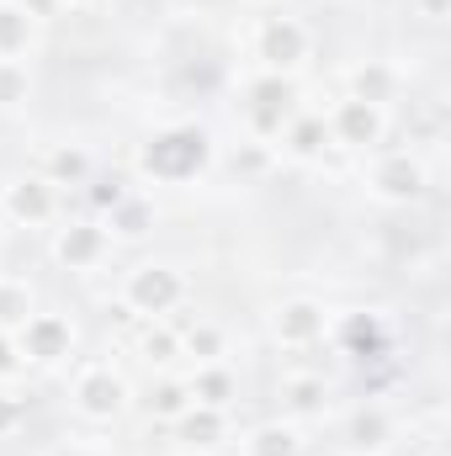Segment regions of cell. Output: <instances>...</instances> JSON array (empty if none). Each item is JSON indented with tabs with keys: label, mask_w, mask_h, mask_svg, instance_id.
Masks as SVG:
<instances>
[{
	"label": "cell",
	"mask_w": 451,
	"mask_h": 456,
	"mask_svg": "<svg viewBox=\"0 0 451 456\" xmlns=\"http://www.w3.org/2000/svg\"><path fill=\"white\" fill-rule=\"evenodd\" d=\"M208 165H213V133L197 122H170L138 143V175L154 186H186L208 175Z\"/></svg>",
	"instance_id": "1"
},
{
	"label": "cell",
	"mask_w": 451,
	"mask_h": 456,
	"mask_svg": "<svg viewBox=\"0 0 451 456\" xmlns=\"http://www.w3.org/2000/svg\"><path fill=\"white\" fill-rule=\"evenodd\" d=\"M250 53H255V64H260V75L292 80V75L314 59V32H308V21L292 16V11H266V16H255V27H250Z\"/></svg>",
	"instance_id": "2"
},
{
	"label": "cell",
	"mask_w": 451,
	"mask_h": 456,
	"mask_svg": "<svg viewBox=\"0 0 451 456\" xmlns=\"http://www.w3.org/2000/svg\"><path fill=\"white\" fill-rule=\"evenodd\" d=\"M186 297H192V281L170 260H138L122 276V292H117L122 314H138V319H170Z\"/></svg>",
	"instance_id": "3"
},
{
	"label": "cell",
	"mask_w": 451,
	"mask_h": 456,
	"mask_svg": "<svg viewBox=\"0 0 451 456\" xmlns=\"http://www.w3.org/2000/svg\"><path fill=\"white\" fill-rule=\"evenodd\" d=\"M127 403H133V387H127V377L117 371L112 361H86V366H75V377H70V409H75V419H86V425H117L122 414H127Z\"/></svg>",
	"instance_id": "4"
},
{
	"label": "cell",
	"mask_w": 451,
	"mask_h": 456,
	"mask_svg": "<svg viewBox=\"0 0 451 456\" xmlns=\"http://www.w3.org/2000/svg\"><path fill=\"white\" fill-rule=\"evenodd\" d=\"M430 191V170L414 149H372L366 165V197L382 208H414Z\"/></svg>",
	"instance_id": "5"
},
{
	"label": "cell",
	"mask_w": 451,
	"mask_h": 456,
	"mask_svg": "<svg viewBox=\"0 0 451 456\" xmlns=\"http://www.w3.org/2000/svg\"><path fill=\"white\" fill-rule=\"evenodd\" d=\"M59 208H64L59 186L48 175H37V170L11 175L0 186V224L5 228H53L59 224Z\"/></svg>",
	"instance_id": "6"
},
{
	"label": "cell",
	"mask_w": 451,
	"mask_h": 456,
	"mask_svg": "<svg viewBox=\"0 0 451 456\" xmlns=\"http://www.w3.org/2000/svg\"><path fill=\"white\" fill-rule=\"evenodd\" d=\"M16 350H21V361L32 366V371H59L70 355H75V319H64V314H53V308H37L16 335Z\"/></svg>",
	"instance_id": "7"
},
{
	"label": "cell",
	"mask_w": 451,
	"mask_h": 456,
	"mask_svg": "<svg viewBox=\"0 0 451 456\" xmlns=\"http://www.w3.org/2000/svg\"><path fill=\"white\" fill-rule=\"evenodd\" d=\"M330 330H335V314L324 297L298 292V297H282L271 308V340L282 350H314V345L330 340Z\"/></svg>",
	"instance_id": "8"
},
{
	"label": "cell",
	"mask_w": 451,
	"mask_h": 456,
	"mask_svg": "<svg viewBox=\"0 0 451 456\" xmlns=\"http://www.w3.org/2000/svg\"><path fill=\"white\" fill-rule=\"evenodd\" d=\"M324 133H330L335 149L372 154V149H382V138H388V107H372V102L340 96L335 107L324 112Z\"/></svg>",
	"instance_id": "9"
},
{
	"label": "cell",
	"mask_w": 451,
	"mask_h": 456,
	"mask_svg": "<svg viewBox=\"0 0 451 456\" xmlns=\"http://www.w3.org/2000/svg\"><path fill=\"white\" fill-rule=\"evenodd\" d=\"M112 249H117V239L107 233L102 218H75V224L53 228V260H59L64 271H75V276L102 271V265L112 260Z\"/></svg>",
	"instance_id": "10"
},
{
	"label": "cell",
	"mask_w": 451,
	"mask_h": 456,
	"mask_svg": "<svg viewBox=\"0 0 451 456\" xmlns=\"http://www.w3.org/2000/svg\"><path fill=\"white\" fill-rule=\"evenodd\" d=\"M244 96H250V102H244V127H250V138L276 143V133L287 127V117L298 112L292 80H282V75H255Z\"/></svg>",
	"instance_id": "11"
},
{
	"label": "cell",
	"mask_w": 451,
	"mask_h": 456,
	"mask_svg": "<svg viewBox=\"0 0 451 456\" xmlns=\"http://www.w3.org/2000/svg\"><path fill=\"white\" fill-rule=\"evenodd\" d=\"M398 441V419L382 409V403H361L345 414V430H340V452L345 456H388Z\"/></svg>",
	"instance_id": "12"
},
{
	"label": "cell",
	"mask_w": 451,
	"mask_h": 456,
	"mask_svg": "<svg viewBox=\"0 0 451 456\" xmlns=\"http://www.w3.org/2000/svg\"><path fill=\"white\" fill-rule=\"evenodd\" d=\"M276 398H282V419H292V425H303V430H308L314 419L330 414V382L314 377V371H292V377H282Z\"/></svg>",
	"instance_id": "13"
},
{
	"label": "cell",
	"mask_w": 451,
	"mask_h": 456,
	"mask_svg": "<svg viewBox=\"0 0 451 456\" xmlns=\"http://www.w3.org/2000/svg\"><path fill=\"white\" fill-rule=\"evenodd\" d=\"M398 86H404V75H398L388 59H361V64H350V69H345V96L372 102V107H393Z\"/></svg>",
	"instance_id": "14"
},
{
	"label": "cell",
	"mask_w": 451,
	"mask_h": 456,
	"mask_svg": "<svg viewBox=\"0 0 451 456\" xmlns=\"http://www.w3.org/2000/svg\"><path fill=\"white\" fill-rule=\"evenodd\" d=\"M276 149L298 165H319L324 149H330V133H324V112H292L287 127L276 133Z\"/></svg>",
	"instance_id": "15"
},
{
	"label": "cell",
	"mask_w": 451,
	"mask_h": 456,
	"mask_svg": "<svg viewBox=\"0 0 451 456\" xmlns=\"http://www.w3.org/2000/svg\"><path fill=\"white\" fill-rule=\"evenodd\" d=\"M239 456H308V430L292 419H266L239 436Z\"/></svg>",
	"instance_id": "16"
},
{
	"label": "cell",
	"mask_w": 451,
	"mask_h": 456,
	"mask_svg": "<svg viewBox=\"0 0 451 456\" xmlns=\"http://www.w3.org/2000/svg\"><path fill=\"white\" fill-rule=\"evenodd\" d=\"M176 436H181V452L213 456L228 441V409H202V403H192V409L176 419Z\"/></svg>",
	"instance_id": "17"
},
{
	"label": "cell",
	"mask_w": 451,
	"mask_h": 456,
	"mask_svg": "<svg viewBox=\"0 0 451 456\" xmlns=\"http://www.w3.org/2000/svg\"><path fill=\"white\" fill-rule=\"evenodd\" d=\"M43 37V21L21 0H0V59H32Z\"/></svg>",
	"instance_id": "18"
},
{
	"label": "cell",
	"mask_w": 451,
	"mask_h": 456,
	"mask_svg": "<svg viewBox=\"0 0 451 456\" xmlns=\"http://www.w3.org/2000/svg\"><path fill=\"white\" fill-rule=\"evenodd\" d=\"M91 170H96V165H91V149H86V143H48V149H43V165H37V175H48L59 191H64V186H86Z\"/></svg>",
	"instance_id": "19"
},
{
	"label": "cell",
	"mask_w": 451,
	"mask_h": 456,
	"mask_svg": "<svg viewBox=\"0 0 451 456\" xmlns=\"http://www.w3.org/2000/svg\"><path fill=\"white\" fill-rule=\"evenodd\" d=\"M186 387H192V403H202V409H228V403L239 398V377L228 371V361L197 366V371L186 377Z\"/></svg>",
	"instance_id": "20"
},
{
	"label": "cell",
	"mask_w": 451,
	"mask_h": 456,
	"mask_svg": "<svg viewBox=\"0 0 451 456\" xmlns=\"http://www.w3.org/2000/svg\"><path fill=\"white\" fill-rule=\"evenodd\" d=\"M102 224H107L112 239H144V233L154 228V202H149L144 191H133V186H127L112 208H107V218H102Z\"/></svg>",
	"instance_id": "21"
},
{
	"label": "cell",
	"mask_w": 451,
	"mask_h": 456,
	"mask_svg": "<svg viewBox=\"0 0 451 456\" xmlns=\"http://www.w3.org/2000/svg\"><path fill=\"white\" fill-rule=\"evenodd\" d=\"M32 314H37V292H32V281L16 276V271H0V335H16Z\"/></svg>",
	"instance_id": "22"
},
{
	"label": "cell",
	"mask_w": 451,
	"mask_h": 456,
	"mask_svg": "<svg viewBox=\"0 0 451 456\" xmlns=\"http://www.w3.org/2000/svg\"><path fill=\"white\" fill-rule=\"evenodd\" d=\"M138 355L154 366V371H170L181 361V330L170 319H144V335H138Z\"/></svg>",
	"instance_id": "23"
},
{
	"label": "cell",
	"mask_w": 451,
	"mask_h": 456,
	"mask_svg": "<svg viewBox=\"0 0 451 456\" xmlns=\"http://www.w3.org/2000/svg\"><path fill=\"white\" fill-rule=\"evenodd\" d=\"M181 355H186V361H197V366H208V361H228L224 324H213V319L186 324V330H181Z\"/></svg>",
	"instance_id": "24"
},
{
	"label": "cell",
	"mask_w": 451,
	"mask_h": 456,
	"mask_svg": "<svg viewBox=\"0 0 451 456\" xmlns=\"http://www.w3.org/2000/svg\"><path fill=\"white\" fill-rule=\"evenodd\" d=\"M330 335H340V350H345V355H356V345L361 340H366V355H377V350L388 345V330H382L377 314H345L340 330H330Z\"/></svg>",
	"instance_id": "25"
},
{
	"label": "cell",
	"mask_w": 451,
	"mask_h": 456,
	"mask_svg": "<svg viewBox=\"0 0 451 456\" xmlns=\"http://www.w3.org/2000/svg\"><path fill=\"white\" fill-rule=\"evenodd\" d=\"M186 409H192V387H186V377H176V371H160V382H154V393H149V414L176 425Z\"/></svg>",
	"instance_id": "26"
},
{
	"label": "cell",
	"mask_w": 451,
	"mask_h": 456,
	"mask_svg": "<svg viewBox=\"0 0 451 456\" xmlns=\"http://www.w3.org/2000/svg\"><path fill=\"white\" fill-rule=\"evenodd\" d=\"M32 102V69L27 59H0V112H21Z\"/></svg>",
	"instance_id": "27"
},
{
	"label": "cell",
	"mask_w": 451,
	"mask_h": 456,
	"mask_svg": "<svg viewBox=\"0 0 451 456\" xmlns=\"http://www.w3.org/2000/svg\"><path fill=\"white\" fill-rule=\"evenodd\" d=\"M21 425H27V403H21L11 387H0V441H11Z\"/></svg>",
	"instance_id": "28"
},
{
	"label": "cell",
	"mask_w": 451,
	"mask_h": 456,
	"mask_svg": "<svg viewBox=\"0 0 451 456\" xmlns=\"http://www.w3.org/2000/svg\"><path fill=\"white\" fill-rule=\"evenodd\" d=\"M27 371V361H21V350L11 335H0V387H16V377Z\"/></svg>",
	"instance_id": "29"
},
{
	"label": "cell",
	"mask_w": 451,
	"mask_h": 456,
	"mask_svg": "<svg viewBox=\"0 0 451 456\" xmlns=\"http://www.w3.org/2000/svg\"><path fill=\"white\" fill-rule=\"evenodd\" d=\"M414 11H420V16H425V21H447L451 0H414Z\"/></svg>",
	"instance_id": "30"
},
{
	"label": "cell",
	"mask_w": 451,
	"mask_h": 456,
	"mask_svg": "<svg viewBox=\"0 0 451 456\" xmlns=\"http://www.w3.org/2000/svg\"><path fill=\"white\" fill-rule=\"evenodd\" d=\"M59 5H70V11H102L107 0H59Z\"/></svg>",
	"instance_id": "31"
},
{
	"label": "cell",
	"mask_w": 451,
	"mask_h": 456,
	"mask_svg": "<svg viewBox=\"0 0 451 456\" xmlns=\"http://www.w3.org/2000/svg\"><path fill=\"white\" fill-rule=\"evenodd\" d=\"M53 456H102V452H91V446H59Z\"/></svg>",
	"instance_id": "32"
},
{
	"label": "cell",
	"mask_w": 451,
	"mask_h": 456,
	"mask_svg": "<svg viewBox=\"0 0 451 456\" xmlns=\"http://www.w3.org/2000/svg\"><path fill=\"white\" fill-rule=\"evenodd\" d=\"M414 456H447V452L441 446H425V452H414Z\"/></svg>",
	"instance_id": "33"
},
{
	"label": "cell",
	"mask_w": 451,
	"mask_h": 456,
	"mask_svg": "<svg viewBox=\"0 0 451 456\" xmlns=\"http://www.w3.org/2000/svg\"><path fill=\"white\" fill-rule=\"evenodd\" d=\"M0 228H5V224H0Z\"/></svg>",
	"instance_id": "34"
}]
</instances>
